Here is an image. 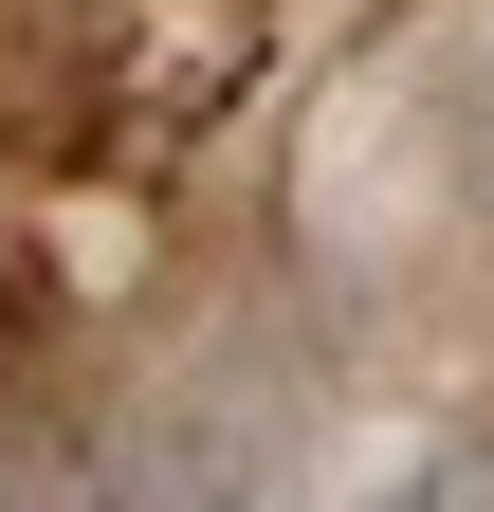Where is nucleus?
Here are the masks:
<instances>
[{
    "label": "nucleus",
    "mask_w": 494,
    "mask_h": 512,
    "mask_svg": "<svg viewBox=\"0 0 494 512\" xmlns=\"http://www.w3.org/2000/svg\"><path fill=\"white\" fill-rule=\"evenodd\" d=\"M458 165H476V202H494V55H476V110H458Z\"/></svg>",
    "instance_id": "f257e3e1"
}]
</instances>
